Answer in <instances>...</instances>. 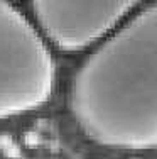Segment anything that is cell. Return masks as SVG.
Returning <instances> with one entry per match:
<instances>
[{
  "label": "cell",
  "instance_id": "3",
  "mask_svg": "<svg viewBox=\"0 0 157 159\" xmlns=\"http://www.w3.org/2000/svg\"><path fill=\"white\" fill-rule=\"evenodd\" d=\"M142 5V0H29L31 16L63 52L88 51Z\"/></svg>",
  "mask_w": 157,
  "mask_h": 159
},
{
  "label": "cell",
  "instance_id": "2",
  "mask_svg": "<svg viewBox=\"0 0 157 159\" xmlns=\"http://www.w3.org/2000/svg\"><path fill=\"white\" fill-rule=\"evenodd\" d=\"M52 46L10 0H0V120L34 112L56 85Z\"/></svg>",
  "mask_w": 157,
  "mask_h": 159
},
{
  "label": "cell",
  "instance_id": "1",
  "mask_svg": "<svg viewBox=\"0 0 157 159\" xmlns=\"http://www.w3.org/2000/svg\"><path fill=\"white\" fill-rule=\"evenodd\" d=\"M85 52L68 93L78 129L108 149H157V0Z\"/></svg>",
  "mask_w": 157,
  "mask_h": 159
}]
</instances>
